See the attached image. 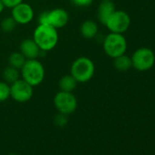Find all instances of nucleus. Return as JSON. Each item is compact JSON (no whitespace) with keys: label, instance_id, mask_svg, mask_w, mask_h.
Returning a JSON list of instances; mask_svg holds the SVG:
<instances>
[{"label":"nucleus","instance_id":"1","mask_svg":"<svg viewBox=\"0 0 155 155\" xmlns=\"http://www.w3.org/2000/svg\"><path fill=\"white\" fill-rule=\"evenodd\" d=\"M32 38L41 51L48 52L56 48L59 38L58 29L55 28L46 24H38L34 29Z\"/></svg>","mask_w":155,"mask_h":155},{"label":"nucleus","instance_id":"2","mask_svg":"<svg viewBox=\"0 0 155 155\" xmlns=\"http://www.w3.org/2000/svg\"><path fill=\"white\" fill-rule=\"evenodd\" d=\"M69 74L78 83H87L95 74L94 62L88 57L77 58L70 66Z\"/></svg>","mask_w":155,"mask_h":155},{"label":"nucleus","instance_id":"3","mask_svg":"<svg viewBox=\"0 0 155 155\" xmlns=\"http://www.w3.org/2000/svg\"><path fill=\"white\" fill-rule=\"evenodd\" d=\"M20 77L33 88L40 85L45 79V68L38 58L27 59L20 68Z\"/></svg>","mask_w":155,"mask_h":155},{"label":"nucleus","instance_id":"4","mask_svg":"<svg viewBox=\"0 0 155 155\" xmlns=\"http://www.w3.org/2000/svg\"><path fill=\"white\" fill-rule=\"evenodd\" d=\"M102 47L105 54L111 58H115L120 55L126 53L127 50V40L123 34L112 33L110 32L103 39Z\"/></svg>","mask_w":155,"mask_h":155},{"label":"nucleus","instance_id":"5","mask_svg":"<svg viewBox=\"0 0 155 155\" xmlns=\"http://www.w3.org/2000/svg\"><path fill=\"white\" fill-rule=\"evenodd\" d=\"M69 16L66 9L56 8L51 10H46L39 14L38 24L49 25L56 29H59L67 26L68 23Z\"/></svg>","mask_w":155,"mask_h":155},{"label":"nucleus","instance_id":"6","mask_svg":"<svg viewBox=\"0 0 155 155\" xmlns=\"http://www.w3.org/2000/svg\"><path fill=\"white\" fill-rule=\"evenodd\" d=\"M130 58L132 68L138 71H147L150 69L155 63V54L149 48H140L136 49Z\"/></svg>","mask_w":155,"mask_h":155},{"label":"nucleus","instance_id":"7","mask_svg":"<svg viewBox=\"0 0 155 155\" xmlns=\"http://www.w3.org/2000/svg\"><path fill=\"white\" fill-rule=\"evenodd\" d=\"M54 106L58 113L69 115L75 112L78 107V101L72 92L59 91L53 99Z\"/></svg>","mask_w":155,"mask_h":155},{"label":"nucleus","instance_id":"8","mask_svg":"<svg viewBox=\"0 0 155 155\" xmlns=\"http://www.w3.org/2000/svg\"><path fill=\"white\" fill-rule=\"evenodd\" d=\"M130 26V18L123 10H115L105 24L110 32L123 34Z\"/></svg>","mask_w":155,"mask_h":155},{"label":"nucleus","instance_id":"9","mask_svg":"<svg viewBox=\"0 0 155 155\" xmlns=\"http://www.w3.org/2000/svg\"><path fill=\"white\" fill-rule=\"evenodd\" d=\"M33 96V87L23 79H18L10 84V98L18 103H24L31 100Z\"/></svg>","mask_w":155,"mask_h":155},{"label":"nucleus","instance_id":"10","mask_svg":"<svg viewBox=\"0 0 155 155\" xmlns=\"http://www.w3.org/2000/svg\"><path fill=\"white\" fill-rule=\"evenodd\" d=\"M11 17L18 25H28L33 20L35 13L32 7L23 1L11 8Z\"/></svg>","mask_w":155,"mask_h":155},{"label":"nucleus","instance_id":"11","mask_svg":"<svg viewBox=\"0 0 155 155\" xmlns=\"http://www.w3.org/2000/svg\"><path fill=\"white\" fill-rule=\"evenodd\" d=\"M19 51L27 59L38 58L41 53H45L41 51V49L38 48L33 38H26L21 41L19 45Z\"/></svg>","mask_w":155,"mask_h":155},{"label":"nucleus","instance_id":"12","mask_svg":"<svg viewBox=\"0 0 155 155\" xmlns=\"http://www.w3.org/2000/svg\"><path fill=\"white\" fill-rule=\"evenodd\" d=\"M115 10H116L115 5L111 0H101L97 10L98 21L103 26H105L106 22L108 21L110 17L113 14Z\"/></svg>","mask_w":155,"mask_h":155},{"label":"nucleus","instance_id":"13","mask_svg":"<svg viewBox=\"0 0 155 155\" xmlns=\"http://www.w3.org/2000/svg\"><path fill=\"white\" fill-rule=\"evenodd\" d=\"M81 34L86 39H92L97 37L99 32L98 24L91 19H87L82 22L81 26Z\"/></svg>","mask_w":155,"mask_h":155},{"label":"nucleus","instance_id":"14","mask_svg":"<svg viewBox=\"0 0 155 155\" xmlns=\"http://www.w3.org/2000/svg\"><path fill=\"white\" fill-rule=\"evenodd\" d=\"M78 85L77 81L70 74L64 75L60 78L58 81V88L61 91H67V92H73V91L76 89Z\"/></svg>","mask_w":155,"mask_h":155},{"label":"nucleus","instance_id":"15","mask_svg":"<svg viewBox=\"0 0 155 155\" xmlns=\"http://www.w3.org/2000/svg\"><path fill=\"white\" fill-rule=\"evenodd\" d=\"M113 66L119 71H121V72L127 71L132 68L131 58H130V57L127 56L126 54L120 55V56L113 58Z\"/></svg>","mask_w":155,"mask_h":155},{"label":"nucleus","instance_id":"16","mask_svg":"<svg viewBox=\"0 0 155 155\" xmlns=\"http://www.w3.org/2000/svg\"><path fill=\"white\" fill-rule=\"evenodd\" d=\"M2 77H3V81L10 85L21 78L20 77V70L8 65L3 70Z\"/></svg>","mask_w":155,"mask_h":155},{"label":"nucleus","instance_id":"17","mask_svg":"<svg viewBox=\"0 0 155 155\" xmlns=\"http://www.w3.org/2000/svg\"><path fill=\"white\" fill-rule=\"evenodd\" d=\"M27 58L22 55L20 51L12 52L8 57V65L20 70V68L25 64Z\"/></svg>","mask_w":155,"mask_h":155},{"label":"nucleus","instance_id":"18","mask_svg":"<svg viewBox=\"0 0 155 155\" xmlns=\"http://www.w3.org/2000/svg\"><path fill=\"white\" fill-rule=\"evenodd\" d=\"M17 22L14 20V18L12 17H8L5 18L2 21L1 24H0V27H1V29L6 32V33H10L12 32L16 27H17Z\"/></svg>","mask_w":155,"mask_h":155},{"label":"nucleus","instance_id":"19","mask_svg":"<svg viewBox=\"0 0 155 155\" xmlns=\"http://www.w3.org/2000/svg\"><path fill=\"white\" fill-rule=\"evenodd\" d=\"M10 98V85L7 82L0 81V102L6 101Z\"/></svg>","mask_w":155,"mask_h":155},{"label":"nucleus","instance_id":"20","mask_svg":"<svg viewBox=\"0 0 155 155\" xmlns=\"http://www.w3.org/2000/svg\"><path fill=\"white\" fill-rule=\"evenodd\" d=\"M54 122H55V124H56L57 126H58V127H63V126H65V125L68 123L67 115L58 113V114L55 117Z\"/></svg>","mask_w":155,"mask_h":155},{"label":"nucleus","instance_id":"21","mask_svg":"<svg viewBox=\"0 0 155 155\" xmlns=\"http://www.w3.org/2000/svg\"><path fill=\"white\" fill-rule=\"evenodd\" d=\"M71 1L77 7L86 8V7H89L92 4L93 0H71Z\"/></svg>","mask_w":155,"mask_h":155},{"label":"nucleus","instance_id":"22","mask_svg":"<svg viewBox=\"0 0 155 155\" xmlns=\"http://www.w3.org/2000/svg\"><path fill=\"white\" fill-rule=\"evenodd\" d=\"M1 1L4 3L6 8H13L15 6L18 5L19 3L23 2V0H1Z\"/></svg>","mask_w":155,"mask_h":155},{"label":"nucleus","instance_id":"23","mask_svg":"<svg viewBox=\"0 0 155 155\" xmlns=\"http://www.w3.org/2000/svg\"><path fill=\"white\" fill-rule=\"evenodd\" d=\"M5 8H6V7L4 5V3L1 1V0H0V14L3 13V11L5 10Z\"/></svg>","mask_w":155,"mask_h":155},{"label":"nucleus","instance_id":"24","mask_svg":"<svg viewBox=\"0 0 155 155\" xmlns=\"http://www.w3.org/2000/svg\"><path fill=\"white\" fill-rule=\"evenodd\" d=\"M8 155H16V154H8Z\"/></svg>","mask_w":155,"mask_h":155}]
</instances>
